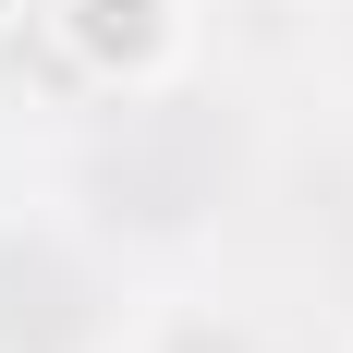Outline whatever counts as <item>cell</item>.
I'll use <instances>...</instances> for the list:
<instances>
[{
  "instance_id": "cell-1",
  "label": "cell",
  "mask_w": 353,
  "mask_h": 353,
  "mask_svg": "<svg viewBox=\"0 0 353 353\" xmlns=\"http://www.w3.org/2000/svg\"><path fill=\"white\" fill-rule=\"evenodd\" d=\"M85 281L49 244H0V353H73L85 341Z\"/></svg>"
},
{
  "instance_id": "cell-2",
  "label": "cell",
  "mask_w": 353,
  "mask_h": 353,
  "mask_svg": "<svg viewBox=\"0 0 353 353\" xmlns=\"http://www.w3.org/2000/svg\"><path fill=\"white\" fill-rule=\"evenodd\" d=\"M171 353H244V341H232V329H195V341H171Z\"/></svg>"
}]
</instances>
